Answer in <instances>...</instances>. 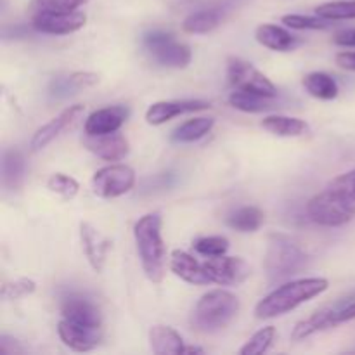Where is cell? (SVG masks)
Wrapping results in <instances>:
<instances>
[{
  "label": "cell",
  "instance_id": "cell-6",
  "mask_svg": "<svg viewBox=\"0 0 355 355\" xmlns=\"http://www.w3.org/2000/svg\"><path fill=\"white\" fill-rule=\"evenodd\" d=\"M142 45H144L146 52L153 58V61L166 66V68H186L193 58L191 49L186 44H180L170 33L159 30L144 33Z\"/></svg>",
  "mask_w": 355,
  "mask_h": 355
},
{
  "label": "cell",
  "instance_id": "cell-36",
  "mask_svg": "<svg viewBox=\"0 0 355 355\" xmlns=\"http://www.w3.org/2000/svg\"><path fill=\"white\" fill-rule=\"evenodd\" d=\"M329 187L340 191V193H343L345 196H349L350 200L355 201V170L336 177V179L329 184Z\"/></svg>",
  "mask_w": 355,
  "mask_h": 355
},
{
  "label": "cell",
  "instance_id": "cell-25",
  "mask_svg": "<svg viewBox=\"0 0 355 355\" xmlns=\"http://www.w3.org/2000/svg\"><path fill=\"white\" fill-rule=\"evenodd\" d=\"M263 130L277 135V137H298L307 132V123L300 118L283 116V114H270L262 120Z\"/></svg>",
  "mask_w": 355,
  "mask_h": 355
},
{
  "label": "cell",
  "instance_id": "cell-39",
  "mask_svg": "<svg viewBox=\"0 0 355 355\" xmlns=\"http://www.w3.org/2000/svg\"><path fill=\"white\" fill-rule=\"evenodd\" d=\"M0 350H2V354H7V355L24 354V349L17 343V340L10 338V336L7 335L0 336Z\"/></svg>",
  "mask_w": 355,
  "mask_h": 355
},
{
  "label": "cell",
  "instance_id": "cell-2",
  "mask_svg": "<svg viewBox=\"0 0 355 355\" xmlns=\"http://www.w3.org/2000/svg\"><path fill=\"white\" fill-rule=\"evenodd\" d=\"M134 238L146 277L151 283H162L166 269V252L162 238L159 214H148L139 218L134 225Z\"/></svg>",
  "mask_w": 355,
  "mask_h": 355
},
{
  "label": "cell",
  "instance_id": "cell-32",
  "mask_svg": "<svg viewBox=\"0 0 355 355\" xmlns=\"http://www.w3.org/2000/svg\"><path fill=\"white\" fill-rule=\"evenodd\" d=\"M281 23L293 30H326L331 24L326 17L302 16V14H286L281 17Z\"/></svg>",
  "mask_w": 355,
  "mask_h": 355
},
{
  "label": "cell",
  "instance_id": "cell-4",
  "mask_svg": "<svg viewBox=\"0 0 355 355\" xmlns=\"http://www.w3.org/2000/svg\"><path fill=\"white\" fill-rule=\"evenodd\" d=\"M309 266V257L297 243L284 234H272L267 243L266 267L267 281L270 284L290 279L291 276L300 274Z\"/></svg>",
  "mask_w": 355,
  "mask_h": 355
},
{
  "label": "cell",
  "instance_id": "cell-42",
  "mask_svg": "<svg viewBox=\"0 0 355 355\" xmlns=\"http://www.w3.org/2000/svg\"><path fill=\"white\" fill-rule=\"evenodd\" d=\"M352 319H355V300L349 302V304H345L342 309H340L338 324H342V322H347V321H352Z\"/></svg>",
  "mask_w": 355,
  "mask_h": 355
},
{
  "label": "cell",
  "instance_id": "cell-35",
  "mask_svg": "<svg viewBox=\"0 0 355 355\" xmlns=\"http://www.w3.org/2000/svg\"><path fill=\"white\" fill-rule=\"evenodd\" d=\"M85 0H33L31 9L35 12H71L78 9Z\"/></svg>",
  "mask_w": 355,
  "mask_h": 355
},
{
  "label": "cell",
  "instance_id": "cell-19",
  "mask_svg": "<svg viewBox=\"0 0 355 355\" xmlns=\"http://www.w3.org/2000/svg\"><path fill=\"white\" fill-rule=\"evenodd\" d=\"M170 270L189 284L205 286L211 283L203 263H200L193 255L182 250H173L170 255Z\"/></svg>",
  "mask_w": 355,
  "mask_h": 355
},
{
  "label": "cell",
  "instance_id": "cell-20",
  "mask_svg": "<svg viewBox=\"0 0 355 355\" xmlns=\"http://www.w3.org/2000/svg\"><path fill=\"white\" fill-rule=\"evenodd\" d=\"M342 307L343 304L335 305V307L329 309H322V311L312 314L309 319L300 321L295 326L293 333H291V340H293V342H302V340L309 338V336L315 335V333L338 326V312Z\"/></svg>",
  "mask_w": 355,
  "mask_h": 355
},
{
  "label": "cell",
  "instance_id": "cell-29",
  "mask_svg": "<svg viewBox=\"0 0 355 355\" xmlns=\"http://www.w3.org/2000/svg\"><path fill=\"white\" fill-rule=\"evenodd\" d=\"M315 14L329 21L355 19V0H340L315 7Z\"/></svg>",
  "mask_w": 355,
  "mask_h": 355
},
{
  "label": "cell",
  "instance_id": "cell-30",
  "mask_svg": "<svg viewBox=\"0 0 355 355\" xmlns=\"http://www.w3.org/2000/svg\"><path fill=\"white\" fill-rule=\"evenodd\" d=\"M274 338H276V329L274 326H267V328H262L260 331H257L252 338L246 342V345L239 350L241 355H259L267 352L272 345Z\"/></svg>",
  "mask_w": 355,
  "mask_h": 355
},
{
  "label": "cell",
  "instance_id": "cell-7",
  "mask_svg": "<svg viewBox=\"0 0 355 355\" xmlns=\"http://www.w3.org/2000/svg\"><path fill=\"white\" fill-rule=\"evenodd\" d=\"M227 78L229 83L236 90L245 92L263 94V96H277V89L262 71L255 68L252 62L239 58H231L227 61Z\"/></svg>",
  "mask_w": 355,
  "mask_h": 355
},
{
  "label": "cell",
  "instance_id": "cell-3",
  "mask_svg": "<svg viewBox=\"0 0 355 355\" xmlns=\"http://www.w3.org/2000/svg\"><path fill=\"white\" fill-rule=\"evenodd\" d=\"M239 312V300L236 295L225 290H214L198 300L191 315V324L196 331L217 333L227 328Z\"/></svg>",
  "mask_w": 355,
  "mask_h": 355
},
{
  "label": "cell",
  "instance_id": "cell-40",
  "mask_svg": "<svg viewBox=\"0 0 355 355\" xmlns=\"http://www.w3.org/2000/svg\"><path fill=\"white\" fill-rule=\"evenodd\" d=\"M336 64L347 71H355V52H340L336 54Z\"/></svg>",
  "mask_w": 355,
  "mask_h": 355
},
{
  "label": "cell",
  "instance_id": "cell-27",
  "mask_svg": "<svg viewBox=\"0 0 355 355\" xmlns=\"http://www.w3.org/2000/svg\"><path fill=\"white\" fill-rule=\"evenodd\" d=\"M263 211L257 207H241L227 217V225L238 232H255L262 227Z\"/></svg>",
  "mask_w": 355,
  "mask_h": 355
},
{
  "label": "cell",
  "instance_id": "cell-41",
  "mask_svg": "<svg viewBox=\"0 0 355 355\" xmlns=\"http://www.w3.org/2000/svg\"><path fill=\"white\" fill-rule=\"evenodd\" d=\"M335 44L342 45V47H355V28L352 30H345L335 37Z\"/></svg>",
  "mask_w": 355,
  "mask_h": 355
},
{
  "label": "cell",
  "instance_id": "cell-23",
  "mask_svg": "<svg viewBox=\"0 0 355 355\" xmlns=\"http://www.w3.org/2000/svg\"><path fill=\"white\" fill-rule=\"evenodd\" d=\"M149 345L156 355L184 354V340L179 333L170 326H153L149 329Z\"/></svg>",
  "mask_w": 355,
  "mask_h": 355
},
{
  "label": "cell",
  "instance_id": "cell-15",
  "mask_svg": "<svg viewBox=\"0 0 355 355\" xmlns=\"http://www.w3.org/2000/svg\"><path fill=\"white\" fill-rule=\"evenodd\" d=\"M83 146L97 158H103L106 162H120L130 151L128 141L118 132L104 135H85Z\"/></svg>",
  "mask_w": 355,
  "mask_h": 355
},
{
  "label": "cell",
  "instance_id": "cell-31",
  "mask_svg": "<svg viewBox=\"0 0 355 355\" xmlns=\"http://www.w3.org/2000/svg\"><path fill=\"white\" fill-rule=\"evenodd\" d=\"M47 187L51 193L58 194L66 201L73 200L80 191V184L66 173H52L51 179L47 180Z\"/></svg>",
  "mask_w": 355,
  "mask_h": 355
},
{
  "label": "cell",
  "instance_id": "cell-38",
  "mask_svg": "<svg viewBox=\"0 0 355 355\" xmlns=\"http://www.w3.org/2000/svg\"><path fill=\"white\" fill-rule=\"evenodd\" d=\"M71 83L75 85L76 90H82L87 89V87H94L96 83H99V75L96 73H90V71H76L68 75Z\"/></svg>",
  "mask_w": 355,
  "mask_h": 355
},
{
  "label": "cell",
  "instance_id": "cell-21",
  "mask_svg": "<svg viewBox=\"0 0 355 355\" xmlns=\"http://www.w3.org/2000/svg\"><path fill=\"white\" fill-rule=\"evenodd\" d=\"M255 38L260 45L277 52L293 51L298 45L297 37L277 24H260L255 31Z\"/></svg>",
  "mask_w": 355,
  "mask_h": 355
},
{
  "label": "cell",
  "instance_id": "cell-22",
  "mask_svg": "<svg viewBox=\"0 0 355 355\" xmlns=\"http://www.w3.org/2000/svg\"><path fill=\"white\" fill-rule=\"evenodd\" d=\"M229 103L232 107L245 113H266L272 111L281 106L279 101H276V96H263V94L245 92V90H236L229 96Z\"/></svg>",
  "mask_w": 355,
  "mask_h": 355
},
{
  "label": "cell",
  "instance_id": "cell-17",
  "mask_svg": "<svg viewBox=\"0 0 355 355\" xmlns=\"http://www.w3.org/2000/svg\"><path fill=\"white\" fill-rule=\"evenodd\" d=\"M128 114L130 111L125 106H110L94 111L85 121V135H104L118 132L121 125L127 121Z\"/></svg>",
  "mask_w": 355,
  "mask_h": 355
},
{
  "label": "cell",
  "instance_id": "cell-16",
  "mask_svg": "<svg viewBox=\"0 0 355 355\" xmlns=\"http://www.w3.org/2000/svg\"><path fill=\"white\" fill-rule=\"evenodd\" d=\"M61 315L66 321L83 326H101L103 315L99 307L82 295H69L61 302Z\"/></svg>",
  "mask_w": 355,
  "mask_h": 355
},
{
  "label": "cell",
  "instance_id": "cell-37",
  "mask_svg": "<svg viewBox=\"0 0 355 355\" xmlns=\"http://www.w3.org/2000/svg\"><path fill=\"white\" fill-rule=\"evenodd\" d=\"M51 92L52 96L55 97H68L71 94L78 92L75 89V85L71 83L69 76H59V78H54L51 83Z\"/></svg>",
  "mask_w": 355,
  "mask_h": 355
},
{
  "label": "cell",
  "instance_id": "cell-11",
  "mask_svg": "<svg viewBox=\"0 0 355 355\" xmlns=\"http://www.w3.org/2000/svg\"><path fill=\"white\" fill-rule=\"evenodd\" d=\"M83 111H85V107H83L82 104L69 106V107H66L62 113H59L58 116L52 118L49 123H45L44 127L38 128V130L35 132L33 137H31V142H30L31 151L37 153V151H40V149H44L45 146L51 144L54 139H58L62 132L68 130L69 127H73V125H75L76 121L82 118Z\"/></svg>",
  "mask_w": 355,
  "mask_h": 355
},
{
  "label": "cell",
  "instance_id": "cell-34",
  "mask_svg": "<svg viewBox=\"0 0 355 355\" xmlns=\"http://www.w3.org/2000/svg\"><path fill=\"white\" fill-rule=\"evenodd\" d=\"M37 290V283L28 277H21V279L10 281L2 286V298L3 300H19V298L28 297V295L35 293Z\"/></svg>",
  "mask_w": 355,
  "mask_h": 355
},
{
  "label": "cell",
  "instance_id": "cell-1",
  "mask_svg": "<svg viewBox=\"0 0 355 355\" xmlns=\"http://www.w3.org/2000/svg\"><path fill=\"white\" fill-rule=\"evenodd\" d=\"M328 286L329 283L324 277H305V279L281 284L279 288H276L272 293H269L257 304V319H272L277 315L288 314L298 305L324 293Z\"/></svg>",
  "mask_w": 355,
  "mask_h": 355
},
{
  "label": "cell",
  "instance_id": "cell-10",
  "mask_svg": "<svg viewBox=\"0 0 355 355\" xmlns=\"http://www.w3.org/2000/svg\"><path fill=\"white\" fill-rule=\"evenodd\" d=\"M87 16L80 10L71 12H35L31 26L45 35H69L85 26Z\"/></svg>",
  "mask_w": 355,
  "mask_h": 355
},
{
  "label": "cell",
  "instance_id": "cell-5",
  "mask_svg": "<svg viewBox=\"0 0 355 355\" xmlns=\"http://www.w3.org/2000/svg\"><path fill=\"white\" fill-rule=\"evenodd\" d=\"M307 214L315 224L324 227H340L354 220L355 201L328 186V189L311 198L307 203Z\"/></svg>",
  "mask_w": 355,
  "mask_h": 355
},
{
  "label": "cell",
  "instance_id": "cell-14",
  "mask_svg": "<svg viewBox=\"0 0 355 355\" xmlns=\"http://www.w3.org/2000/svg\"><path fill=\"white\" fill-rule=\"evenodd\" d=\"M205 110H210V103H205V101H162V103H155L148 107L146 121L149 125H163L180 114Z\"/></svg>",
  "mask_w": 355,
  "mask_h": 355
},
{
  "label": "cell",
  "instance_id": "cell-18",
  "mask_svg": "<svg viewBox=\"0 0 355 355\" xmlns=\"http://www.w3.org/2000/svg\"><path fill=\"white\" fill-rule=\"evenodd\" d=\"M80 238H82V246L83 252H85L87 260H89L90 267H92L96 272H101L106 266L107 252L111 248V241L107 238H104L96 227H92L87 222L80 224Z\"/></svg>",
  "mask_w": 355,
  "mask_h": 355
},
{
  "label": "cell",
  "instance_id": "cell-9",
  "mask_svg": "<svg viewBox=\"0 0 355 355\" xmlns=\"http://www.w3.org/2000/svg\"><path fill=\"white\" fill-rule=\"evenodd\" d=\"M203 267L211 283L220 286H238L245 283L252 274L250 263L239 257H210Z\"/></svg>",
  "mask_w": 355,
  "mask_h": 355
},
{
  "label": "cell",
  "instance_id": "cell-33",
  "mask_svg": "<svg viewBox=\"0 0 355 355\" xmlns=\"http://www.w3.org/2000/svg\"><path fill=\"white\" fill-rule=\"evenodd\" d=\"M194 250L203 257H220L225 255L229 250V239L224 236H208V238H200L194 243Z\"/></svg>",
  "mask_w": 355,
  "mask_h": 355
},
{
  "label": "cell",
  "instance_id": "cell-8",
  "mask_svg": "<svg viewBox=\"0 0 355 355\" xmlns=\"http://www.w3.org/2000/svg\"><path fill=\"white\" fill-rule=\"evenodd\" d=\"M135 186V172L127 165H110L97 170L92 177V191L99 198H118Z\"/></svg>",
  "mask_w": 355,
  "mask_h": 355
},
{
  "label": "cell",
  "instance_id": "cell-13",
  "mask_svg": "<svg viewBox=\"0 0 355 355\" xmlns=\"http://www.w3.org/2000/svg\"><path fill=\"white\" fill-rule=\"evenodd\" d=\"M234 0H225L224 3H218V6L207 7V9L196 10V12L189 14V16L184 19L182 30L186 33H210L215 28L220 26L222 21L225 19L229 10L234 9Z\"/></svg>",
  "mask_w": 355,
  "mask_h": 355
},
{
  "label": "cell",
  "instance_id": "cell-12",
  "mask_svg": "<svg viewBox=\"0 0 355 355\" xmlns=\"http://www.w3.org/2000/svg\"><path fill=\"white\" fill-rule=\"evenodd\" d=\"M58 333L61 342L76 352H89V350L96 349L103 340L101 326H83L66 321V319L59 322Z\"/></svg>",
  "mask_w": 355,
  "mask_h": 355
},
{
  "label": "cell",
  "instance_id": "cell-28",
  "mask_svg": "<svg viewBox=\"0 0 355 355\" xmlns=\"http://www.w3.org/2000/svg\"><path fill=\"white\" fill-rule=\"evenodd\" d=\"M215 120L214 118H193V120H187L186 123H182L180 127H177L172 134V141L175 142H194L200 141L201 137H205L207 134H210V130L214 128Z\"/></svg>",
  "mask_w": 355,
  "mask_h": 355
},
{
  "label": "cell",
  "instance_id": "cell-24",
  "mask_svg": "<svg viewBox=\"0 0 355 355\" xmlns=\"http://www.w3.org/2000/svg\"><path fill=\"white\" fill-rule=\"evenodd\" d=\"M302 83H304L305 90H307L312 97L321 101L336 99V96H338L340 92L336 80L333 78L331 75L322 71L309 73V75L304 76Z\"/></svg>",
  "mask_w": 355,
  "mask_h": 355
},
{
  "label": "cell",
  "instance_id": "cell-43",
  "mask_svg": "<svg viewBox=\"0 0 355 355\" xmlns=\"http://www.w3.org/2000/svg\"><path fill=\"white\" fill-rule=\"evenodd\" d=\"M205 350L200 347H184V354H203Z\"/></svg>",
  "mask_w": 355,
  "mask_h": 355
},
{
  "label": "cell",
  "instance_id": "cell-26",
  "mask_svg": "<svg viewBox=\"0 0 355 355\" xmlns=\"http://www.w3.org/2000/svg\"><path fill=\"white\" fill-rule=\"evenodd\" d=\"M24 177V158L17 149H6L2 156V182L7 189H19Z\"/></svg>",
  "mask_w": 355,
  "mask_h": 355
}]
</instances>
